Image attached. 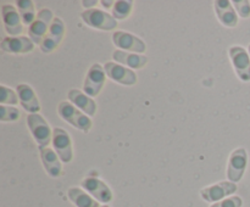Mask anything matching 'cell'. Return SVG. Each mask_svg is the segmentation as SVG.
Returning a JSON list of instances; mask_svg holds the SVG:
<instances>
[{"label":"cell","mask_w":250,"mask_h":207,"mask_svg":"<svg viewBox=\"0 0 250 207\" xmlns=\"http://www.w3.org/2000/svg\"><path fill=\"white\" fill-rule=\"evenodd\" d=\"M237 191L236 183L220 182L217 184L210 185L200 190V195L208 202H219L226 196L234 194Z\"/></svg>","instance_id":"obj_10"},{"label":"cell","mask_w":250,"mask_h":207,"mask_svg":"<svg viewBox=\"0 0 250 207\" xmlns=\"http://www.w3.org/2000/svg\"><path fill=\"white\" fill-rule=\"evenodd\" d=\"M17 95H19L20 102L22 107L29 113H37L41 111V104L37 97L36 93L29 85L27 84H19L16 88Z\"/></svg>","instance_id":"obj_16"},{"label":"cell","mask_w":250,"mask_h":207,"mask_svg":"<svg viewBox=\"0 0 250 207\" xmlns=\"http://www.w3.org/2000/svg\"><path fill=\"white\" fill-rule=\"evenodd\" d=\"M133 2L131 0H119L112 7V16L115 19H125L131 15Z\"/></svg>","instance_id":"obj_23"},{"label":"cell","mask_w":250,"mask_h":207,"mask_svg":"<svg viewBox=\"0 0 250 207\" xmlns=\"http://www.w3.org/2000/svg\"><path fill=\"white\" fill-rule=\"evenodd\" d=\"M54 21L53 12L49 9H42L37 15V19L31 26L28 27V36L34 44L41 45L44 38L48 34L49 28Z\"/></svg>","instance_id":"obj_4"},{"label":"cell","mask_w":250,"mask_h":207,"mask_svg":"<svg viewBox=\"0 0 250 207\" xmlns=\"http://www.w3.org/2000/svg\"><path fill=\"white\" fill-rule=\"evenodd\" d=\"M0 48L2 51L11 54H26L34 49V43L28 37H5Z\"/></svg>","instance_id":"obj_15"},{"label":"cell","mask_w":250,"mask_h":207,"mask_svg":"<svg viewBox=\"0 0 250 207\" xmlns=\"http://www.w3.org/2000/svg\"><path fill=\"white\" fill-rule=\"evenodd\" d=\"M16 5L22 23L29 27L37 19L36 11H34V2L32 0H17Z\"/></svg>","instance_id":"obj_22"},{"label":"cell","mask_w":250,"mask_h":207,"mask_svg":"<svg viewBox=\"0 0 250 207\" xmlns=\"http://www.w3.org/2000/svg\"><path fill=\"white\" fill-rule=\"evenodd\" d=\"M53 145L54 150L60 157L61 162L68 163L72 161L73 151L72 143H71V136L65 129L54 128L53 131Z\"/></svg>","instance_id":"obj_6"},{"label":"cell","mask_w":250,"mask_h":207,"mask_svg":"<svg viewBox=\"0 0 250 207\" xmlns=\"http://www.w3.org/2000/svg\"><path fill=\"white\" fill-rule=\"evenodd\" d=\"M229 57H231L233 67L237 75L243 82L250 80V57L242 46H232L229 49Z\"/></svg>","instance_id":"obj_11"},{"label":"cell","mask_w":250,"mask_h":207,"mask_svg":"<svg viewBox=\"0 0 250 207\" xmlns=\"http://www.w3.org/2000/svg\"><path fill=\"white\" fill-rule=\"evenodd\" d=\"M105 77H106V73L99 63L92 65L87 75H85L84 84H83V90H84L85 94H88V96H97L100 90L103 89Z\"/></svg>","instance_id":"obj_7"},{"label":"cell","mask_w":250,"mask_h":207,"mask_svg":"<svg viewBox=\"0 0 250 207\" xmlns=\"http://www.w3.org/2000/svg\"><path fill=\"white\" fill-rule=\"evenodd\" d=\"M216 10L217 17L220 22L226 27H236L238 23V16H237L232 2L229 0H217L214 4Z\"/></svg>","instance_id":"obj_18"},{"label":"cell","mask_w":250,"mask_h":207,"mask_svg":"<svg viewBox=\"0 0 250 207\" xmlns=\"http://www.w3.org/2000/svg\"><path fill=\"white\" fill-rule=\"evenodd\" d=\"M20 117V111L14 106L1 105L0 106V121L1 122H14Z\"/></svg>","instance_id":"obj_25"},{"label":"cell","mask_w":250,"mask_h":207,"mask_svg":"<svg viewBox=\"0 0 250 207\" xmlns=\"http://www.w3.org/2000/svg\"><path fill=\"white\" fill-rule=\"evenodd\" d=\"M243 201L239 196H232L227 197V199L221 200L219 202H215L214 205H211L210 207H242Z\"/></svg>","instance_id":"obj_26"},{"label":"cell","mask_w":250,"mask_h":207,"mask_svg":"<svg viewBox=\"0 0 250 207\" xmlns=\"http://www.w3.org/2000/svg\"><path fill=\"white\" fill-rule=\"evenodd\" d=\"M81 187L89 192L98 202L107 204L112 200V191L102 179L95 177H88L81 182Z\"/></svg>","instance_id":"obj_8"},{"label":"cell","mask_w":250,"mask_h":207,"mask_svg":"<svg viewBox=\"0 0 250 207\" xmlns=\"http://www.w3.org/2000/svg\"><path fill=\"white\" fill-rule=\"evenodd\" d=\"M112 57L116 62L126 65L127 67L131 68H143L148 63V57L146 55H137L133 53H127V51L116 50L112 54Z\"/></svg>","instance_id":"obj_20"},{"label":"cell","mask_w":250,"mask_h":207,"mask_svg":"<svg viewBox=\"0 0 250 207\" xmlns=\"http://www.w3.org/2000/svg\"><path fill=\"white\" fill-rule=\"evenodd\" d=\"M67 195L68 199L77 207H100L99 202L81 188H71L68 189Z\"/></svg>","instance_id":"obj_21"},{"label":"cell","mask_w":250,"mask_h":207,"mask_svg":"<svg viewBox=\"0 0 250 207\" xmlns=\"http://www.w3.org/2000/svg\"><path fill=\"white\" fill-rule=\"evenodd\" d=\"M100 207H109V206H106V205H104V206H100Z\"/></svg>","instance_id":"obj_30"},{"label":"cell","mask_w":250,"mask_h":207,"mask_svg":"<svg viewBox=\"0 0 250 207\" xmlns=\"http://www.w3.org/2000/svg\"><path fill=\"white\" fill-rule=\"evenodd\" d=\"M27 126H28L36 143L38 144L39 149L46 148L49 143L53 140V132H51L48 122L41 114L29 113L27 116Z\"/></svg>","instance_id":"obj_1"},{"label":"cell","mask_w":250,"mask_h":207,"mask_svg":"<svg viewBox=\"0 0 250 207\" xmlns=\"http://www.w3.org/2000/svg\"><path fill=\"white\" fill-rule=\"evenodd\" d=\"M97 0H92V1H87V0H84V1H82V4H83V6H85V7H92L93 5H95L97 4Z\"/></svg>","instance_id":"obj_28"},{"label":"cell","mask_w":250,"mask_h":207,"mask_svg":"<svg viewBox=\"0 0 250 207\" xmlns=\"http://www.w3.org/2000/svg\"><path fill=\"white\" fill-rule=\"evenodd\" d=\"M19 101V95L10 88L5 87L4 84L0 85V102L1 105H16Z\"/></svg>","instance_id":"obj_24"},{"label":"cell","mask_w":250,"mask_h":207,"mask_svg":"<svg viewBox=\"0 0 250 207\" xmlns=\"http://www.w3.org/2000/svg\"><path fill=\"white\" fill-rule=\"evenodd\" d=\"M105 73L109 78H111L115 82L124 85H133L137 82L136 73L128 67H125L122 65H117L115 62H106L104 66Z\"/></svg>","instance_id":"obj_13"},{"label":"cell","mask_w":250,"mask_h":207,"mask_svg":"<svg viewBox=\"0 0 250 207\" xmlns=\"http://www.w3.org/2000/svg\"><path fill=\"white\" fill-rule=\"evenodd\" d=\"M68 100H70L72 104H75L76 106L80 110H82L84 113H87L88 116H93L95 114L97 111V104H95L94 100L90 96H88L85 93H82L78 89H71L67 94Z\"/></svg>","instance_id":"obj_19"},{"label":"cell","mask_w":250,"mask_h":207,"mask_svg":"<svg viewBox=\"0 0 250 207\" xmlns=\"http://www.w3.org/2000/svg\"><path fill=\"white\" fill-rule=\"evenodd\" d=\"M247 163H248V153L246 149H236L229 156V167H227V178L229 182L237 183L242 179L247 169Z\"/></svg>","instance_id":"obj_5"},{"label":"cell","mask_w":250,"mask_h":207,"mask_svg":"<svg viewBox=\"0 0 250 207\" xmlns=\"http://www.w3.org/2000/svg\"><path fill=\"white\" fill-rule=\"evenodd\" d=\"M85 24L100 31H112L116 28L117 21L112 15L98 9H88L81 14Z\"/></svg>","instance_id":"obj_3"},{"label":"cell","mask_w":250,"mask_h":207,"mask_svg":"<svg viewBox=\"0 0 250 207\" xmlns=\"http://www.w3.org/2000/svg\"><path fill=\"white\" fill-rule=\"evenodd\" d=\"M232 5H234V9L238 11V15L241 17L248 19L250 16V4L248 0H234Z\"/></svg>","instance_id":"obj_27"},{"label":"cell","mask_w":250,"mask_h":207,"mask_svg":"<svg viewBox=\"0 0 250 207\" xmlns=\"http://www.w3.org/2000/svg\"><path fill=\"white\" fill-rule=\"evenodd\" d=\"M39 151H41L42 162H43L46 173L50 177L58 178L61 174V170H62L61 160L58 156V153L50 148H42L39 149Z\"/></svg>","instance_id":"obj_17"},{"label":"cell","mask_w":250,"mask_h":207,"mask_svg":"<svg viewBox=\"0 0 250 207\" xmlns=\"http://www.w3.org/2000/svg\"><path fill=\"white\" fill-rule=\"evenodd\" d=\"M1 16L2 23H4L5 31L7 32V34L20 37V34L23 32V27H22L21 16L17 10L11 5H2Z\"/></svg>","instance_id":"obj_14"},{"label":"cell","mask_w":250,"mask_h":207,"mask_svg":"<svg viewBox=\"0 0 250 207\" xmlns=\"http://www.w3.org/2000/svg\"><path fill=\"white\" fill-rule=\"evenodd\" d=\"M63 34H65V23L59 17H54V21L49 28L48 34L44 38L43 43L41 44L42 51L48 54L55 50L62 40Z\"/></svg>","instance_id":"obj_12"},{"label":"cell","mask_w":250,"mask_h":207,"mask_svg":"<svg viewBox=\"0 0 250 207\" xmlns=\"http://www.w3.org/2000/svg\"><path fill=\"white\" fill-rule=\"evenodd\" d=\"M100 2H102V5H104V7H106V9H109V7H111L112 4H115V2L111 1V0H107V1L106 0H102Z\"/></svg>","instance_id":"obj_29"},{"label":"cell","mask_w":250,"mask_h":207,"mask_svg":"<svg viewBox=\"0 0 250 207\" xmlns=\"http://www.w3.org/2000/svg\"><path fill=\"white\" fill-rule=\"evenodd\" d=\"M112 41L115 45L124 50L132 51L136 54H144L146 50V45L141 38L132 33H127L124 31H117L112 34Z\"/></svg>","instance_id":"obj_9"},{"label":"cell","mask_w":250,"mask_h":207,"mask_svg":"<svg viewBox=\"0 0 250 207\" xmlns=\"http://www.w3.org/2000/svg\"><path fill=\"white\" fill-rule=\"evenodd\" d=\"M249 54H250V45H249Z\"/></svg>","instance_id":"obj_31"},{"label":"cell","mask_w":250,"mask_h":207,"mask_svg":"<svg viewBox=\"0 0 250 207\" xmlns=\"http://www.w3.org/2000/svg\"><path fill=\"white\" fill-rule=\"evenodd\" d=\"M58 112L62 119L73 126L75 128L81 129L83 132H89L92 128V119L87 114L82 113L80 110L67 101H62L59 104Z\"/></svg>","instance_id":"obj_2"}]
</instances>
